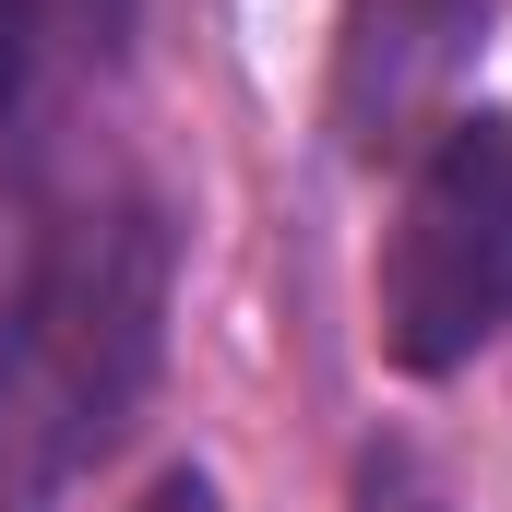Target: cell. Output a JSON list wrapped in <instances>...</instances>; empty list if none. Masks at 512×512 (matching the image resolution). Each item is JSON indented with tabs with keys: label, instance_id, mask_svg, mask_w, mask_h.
Here are the masks:
<instances>
[{
	"label": "cell",
	"instance_id": "obj_1",
	"mask_svg": "<svg viewBox=\"0 0 512 512\" xmlns=\"http://www.w3.org/2000/svg\"><path fill=\"white\" fill-rule=\"evenodd\" d=\"M167 334V227L143 203L72 215L0 310V489L36 501L120 441Z\"/></svg>",
	"mask_w": 512,
	"mask_h": 512
},
{
	"label": "cell",
	"instance_id": "obj_2",
	"mask_svg": "<svg viewBox=\"0 0 512 512\" xmlns=\"http://www.w3.org/2000/svg\"><path fill=\"white\" fill-rule=\"evenodd\" d=\"M512 322V120H441L382 251V358L441 382Z\"/></svg>",
	"mask_w": 512,
	"mask_h": 512
},
{
	"label": "cell",
	"instance_id": "obj_3",
	"mask_svg": "<svg viewBox=\"0 0 512 512\" xmlns=\"http://www.w3.org/2000/svg\"><path fill=\"white\" fill-rule=\"evenodd\" d=\"M477 60V0H346V60H334V120L358 155H382L453 96Z\"/></svg>",
	"mask_w": 512,
	"mask_h": 512
},
{
	"label": "cell",
	"instance_id": "obj_4",
	"mask_svg": "<svg viewBox=\"0 0 512 512\" xmlns=\"http://www.w3.org/2000/svg\"><path fill=\"white\" fill-rule=\"evenodd\" d=\"M358 512H441V501H429V477H417V453H405V441H382V453L358 465Z\"/></svg>",
	"mask_w": 512,
	"mask_h": 512
},
{
	"label": "cell",
	"instance_id": "obj_5",
	"mask_svg": "<svg viewBox=\"0 0 512 512\" xmlns=\"http://www.w3.org/2000/svg\"><path fill=\"white\" fill-rule=\"evenodd\" d=\"M143 512H227V501H215V477H191V465H167V477L143 489Z\"/></svg>",
	"mask_w": 512,
	"mask_h": 512
}]
</instances>
